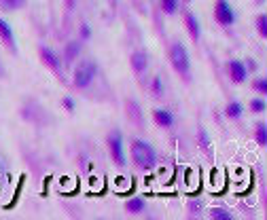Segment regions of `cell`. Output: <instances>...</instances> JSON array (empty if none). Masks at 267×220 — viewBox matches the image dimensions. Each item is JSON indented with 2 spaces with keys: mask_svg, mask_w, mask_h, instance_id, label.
Instances as JSON below:
<instances>
[{
  "mask_svg": "<svg viewBox=\"0 0 267 220\" xmlns=\"http://www.w3.org/2000/svg\"><path fill=\"white\" fill-rule=\"evenodd\" d=\"M225 117L227 119H231V121H238L244 117V106H242L240 102H229L225 106Z\"/></svg>",
  "mask_w": 267,
  "mask_h": 220,
  "instance_id": "4fadbf2b",
  "label": "cell"
},
{
  "mask_svg": "<svg viewBox=\"0 0 267 220\" xmlns=\"http://www.w3.org/2000/svg\"><path fill=\"white\" fill-rule=\"evenodd\" d=\"M254 140L259 146H267V123H259L254 127Z\"/></svg>",
  "mask_w": 267,
  "mask_h": 220,
  "instance_id": "2e32d148",
  "label": "cell"
},
{
  "mask_svg": "<svg viewBox=\"0 0 267 220\" xmlns=\"http://www.w3.org/2000/svg\"><path fill=\"white\" fill-rule=\"evenodd\" d=\"M127 117H129V121H136V123H140L142 113H140L138 102H134V100H129V102H127Z\"/></svg>",
  "mask_w": 267,
  "mask_h": 220,
  "instance_id": "e0dca14e",
  "label": "cell"
},
{
  "mask_svg": "<svg viewBox=\"0 0 267 220\" xmlns=\"http://www.w3.org/2000/svg\"><path fill=\"white\" fill-rule=\"evenodd\" d=\"M225 75L229 77V81L236 83V85H242L248 81V68L244 62H240V59H229L225 64Z\"/></svg>",
  "mask_w": 267,
  "mask_h": 220,
  "instance_id": "8992f818",
  "label": "cell"
},
{
  "mask_svg": "<svg viewBox=\"0 0 267 220\" xmlns=\"http://www.w3.org/2000/svg\"><path fill=\"white\" fill-rule=\"evenodd\" d=\"M214 19L221 26H233L236 23V11L229 0H216L214 3Z\"/></svg>",
  "mask_w": 267,
  "mask_h": 220,
  "instance_id": "5b68a950",
  "label": "cell"
},
{
  "mask_svg": "<svg viewBox=\"0 0 267 220\" xmlns=\"http://www.w3.org/2000/svg\"><path fill=\"white\" fill-rule=\"evenodd\" d=\"M95 75H98V66H95V62L93 59H85V62H81L75 68V72H72V85H75L77 89H87L93 83Z\"/></svg>",
  "mask_w": 267,
  "mask_h": 220,
  "instance_id": "3957f363",
  "label": "cell"
},
{
  "mask_svg": "<svg viewBox=\"0 0 267 220\" xmlns=\"http://www.w3.org/2000/svg\"><path fill=\"white\" fill-rule=\"evenodd\" d=\"M151 91H153L155 97H161V95L165 93V85H163L161 77H155V79L151 81Z\"/></svg>",
  "mask_w": 267,
  "mask_h": 220,
  "instance_id": "d6986e66",
  "label": "cell"
},
{
  "mask_svg": "<svg viewBox=\"0 0 267 220\" xmlns=\"http://www.w3.org/2000/svg\"><path fill=\"white\" fill-rule=\"evenodd\" d=\"M185 28H187V32H189V36L193 41H199L202 39V23H199V19H197V15H193V13H187L185 15Z\"/></svg>",
  "mask_w": 267,
  "mask_h": 220,
  "instance_id": "8fae6325",
  "label": "cell"
},
{
  "mask_svg": "<svg viewBox=\"0 0 267 220\" xmlns=\"http://www.w3.org/2000/svg\"><path fill=\"white\" fill-rule=\"evenodd\" d=\"M89 36H91V28L87 23H83L81 30H79V41H89Z\"/></svg>",
  "mask_w": 267,
  "mask_h": 220,
  "instance_id": "d4e9b609",
  "label": "cell"
},
{
  "mask_svg": "<svg viewBox=\"0 0 267 220\" xmlns=\"http://www.w3.org/2000/svg\"><path fill=\"white\" fill-rule=\"evenodd\" d=\"M185 3H191V0H185Z\"/></svg>",
  "mask_w": 267,
  "mask_h": 220,
  "instance_id": "83f0119b",
  "label": "cell"
},
{
  "mask_svg": "<svg viewBox=\"0 0 267 220\" xmlns=\"http://www.w3.org/2000/svg\"><path fill=\"white\" fill-rule=\"evenodd\" d=\"M252 89L257 91L259 95H265V93H267V79H265V77L254 79V81H252Z\"/></svg>",
  "mask_w": 267,
  "mask_h": 220,
  "instance_id": "7402d4cb",
  "label": "cell"
},
{
  "mask_svg": "<svg viewBox=\"0 0 267 220\" xmlns=\"http://www.w3.org/2000/svg\"><path fill=\"white\" fill-rule=\"evenodd\" d=\"M199 146L204 151H208V146H210V138H208V133L206 131H199Z\"/></svg>",
  "mask_w": 267,
  "mask_h": 220,
  "instance_id": "484cf974",
  "label": "cell"
},
{
  "mask_svg": "<svg viewBox=\"0 0 267 220\" xmlns=\"http://www.w3.org/2000/svg\"><path fill=\"white\" fill-rule=\"evenodd\" d=\"M106 149H108V157L113 159V163L119 167L127 165V155H125V144H123V136L121 131H111L106 138Z\"/></svg>",
  "mask_w": 267,
  "mask_h": 220,
  "instance_id": "277c9868",
  "label": "cell"
},
{
  "mask_svg": "<svg viewBox=\"0 0 267 220\" xmlns=\"http://www.w3.org/2000/svg\"><path fill=\"white\" fill-rule=\"evenodd\" d=\"M254 115H261V113H265L267 110V104H265V100L263 97H254V100H250V106H248Z\"/></svg>",
  "mask_w": 267,
  "mask_h": 220,
  "instance_id": "ffe728a7",
  "label": "cell"
},
{
  "mask_svg": "<svg viewBox=\"0 0 267 220\" xmlns=\"http://www.w3.org/2000/svg\"><path fill=\"white\" fill-rule=\"evenodd\" d=\"M159 9L165 15H176L180 9V0H159Z\"/></svg>",
  "mask_w": 267,
  "mask_h": 220,
  "instance_id": "9a60e30c",
  "label": "cell"
},
{
  "mask_svg": "<svg viewBox=\"0 0 267 220\" xmlns=\"http://www.w3.org/2000/svg\"><path fill=\"white\" fill-rule=\"evenodd\" d=\"M0 41H3V45L9 49L11 53H17V39H15V32L13 28H11V23L0 17Z\"/></svg>",
  "mask_w": 267,
  "mask_h": 220,
  "instance_id": "ba28073f",
  "label": "cell"
},
{
  "mask_svg": "<svg viewBox=\"0 0 267 220\" xmlns=\"http://www.w3.org/2000/svg\"><path fill=\"white\" fill-rule=\"evenodd\" d=\"M129 157H131V161L136 163V167L144 169V172L157 165V151L147 140H134L129 146Z\"/></svg>",
  "mask_w": 267,
  "mask_h": 220,
  "instance_id": "6da1fadb",
  "label": "cell"
},
{
  "mask_svg": "<svg viewBox=\"0 0 267 220\" xmlns=\"http://www.w3.org/2000/svg\"><path fill=\"white\" fill-rule=\"evenodd\" d=\"M210 218L212 220H231V212L227 210V207H212L210 210Z\"/></svg>",
  "mask_w": 267,
  "mask_h": 220,
  "instance_id": "ac0fdd59",
  "label": "cell"
},
{
  "mask_svg": "<svg viewBox=\"0 0 267 220\" xmlns=\"http://www.w3.org/2000/svg\"><path fill=\"white\" fill-rule=\"evenodd\" d=\"M26 5V0H0V7L5 11H17Z\"/></svg>",
  "mask_w": 267,
  "mask_h": 220,
  "instance_id": "44dd1931",
  "label": "cell"
},
{
  "mask_svg": "<svg viewBox=\"0 0 267 220\" xmlns=\"http://www.w3.org/2000/svg\"><path fill=\"white\" fill-rule=\"evenodd\" d=\"M39 57H41V62L47 66V68H51L53 72H62V62H59V55L53 51L51 47H45V45H41L39 47Z\"/></svg>",
  "mask_w": 267,
  "mask_h": 220,
  "instance_id": "52a82bcc",
  "label": "cell"
},
{
  "mask_svg": "<svg viewBox=\"0 0 267 220\" xmlns=\"http://www.w3.org/2000/svg\"><path fill=\"white\" fill-rule=\"evenodd\" d=\"M170 64H172V68L178 77L189 81V77H191V55H189V49L183 43H174L170 47Z\"/></svg>",
  "mask_w": 267,
  "mask_h": 220,
  "instance_id": "7a4b0ae2",
  "label": "cell"
},
{
  "mask_svg": "<svg viewBox=\"0 0 267 220\" xmlns=\"http://www.w3.org/2000/svg\"><path fill=\"white\" fill-rule=\"evenodd\" d=\"M66 3V9H75L77 7V0H64Z\"/></svg>",
  "mask_w": 267,
  "mask_h": 220,
  "instance_id": "4316f807",
  "label": "cell"
},
{
  "mask_svg": "<svg viewBox=\"0 0 267 220\" xmlns=\"http://www.w3.org/2000/svg\"><path fill=\"white\" fill-rule=\"evenodd\" d=\"M62 108L66 110V113H75L77 104H75V100H72L70 95H66V97H62Z\"/></svg>",
  "mask_w": 267,
  "mask_h": 220,
  "instance_id": "cb8c5ba5",
  "label": "cell"
},
{
  "mask_svg": "<svg viewBox=\"0 0 267 220\" xmlns=\"http://www.w3.org/2000/svg\"><path fill=\"white\" fill-rule=\"evenodd\" d=\"M129 66H131V70L136 72V75H142V72H147V68H149V53L142 51V49L134 51V53L129 55Z\"/></svg>",
  "mask_w": 267,
  "mask_h": 220,
  "instance_id": "9c48e42d",
  "label": "cell"
},
{
  "mask_svg": "<svg viewBox=\"0 0 267 220\" xmlns=\"http://www.w3.org/2000/svg\"><path fill=\"white\" fill-rule=\"evenodd\" d=\"M79 55H81V41H70L64 49L66 62H75V59H79Z\"/></svg>",
  "mask_w": 267,
  "mask_h": 220,
  "instance_id": "5bb4252c",
  "label": "cell"
},
{
  "mask_svg": "<svg viewBox=\"0 0 267 220\" xmlns=\"http://www.w3.org/2000/svg\"><path fill=\"white\" fill-rule=\"evenodd\" d=\"M254 26H257V32H259V36H267V15L265 13H261L259 17H257V21H254Z\"/></svg>",
  "mask_w": 267,
  "mask_h": 220,
  "instance_id": "603a6c76",
  "label": "cell"
},
{
  "mask_svg": "<svg viewBox=\"0 0 267 220\" xmlns=\"http://www.w3.org/2000/svg\"><path fill=\"white\" fill-rule=\"evenodd\" d=\"M153 121H155V125L157 127H161V129H170L174 125V115H172V110H168V108H155L153 110Z\"/></svg>",
  "mask_w": 267,
  "mask_h": 220,
  "instance_id": "30bf717a",
  "label": "cell"
},
{
  "mask_svg": "<svg viewBox=\"0 0 267 220\" xmlns=\"http://www.w3.org/2000/svg\"><path fill=\"white\" fill-rule=\"evenodd\" d=\"M144 210H147V201H144L142 197H129L125 201V212L131 214V216H138L142 214Z\"/></svg>",
  "mask_w": 267,
  "mask_h": 220,
  "instance_id": "7c38bea8",
  "label": "cell"
}]
</instances>
